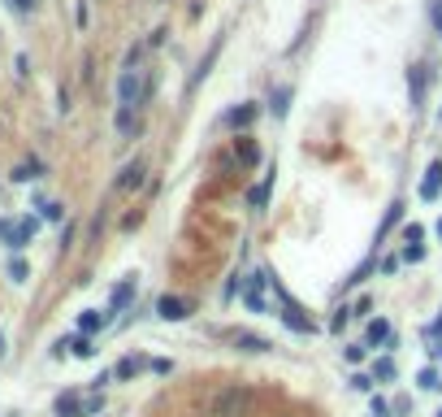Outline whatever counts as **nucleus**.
I'll use <instances>...</instances> for the list:
<instances>
[{
	"mask_svg": "<svg viewBox=\"0 0 442 417\" xmlns=\"http://www.w3.org/2000/svg\"><path fill=\"white\" fill-rule=\"evenodd\" d=\"M438 417H442V409H438Z\"/></svg>",
	"mask_w": 442,
	"mask_h": 417,
	"instance_id": "obj_37",
	"label": "nucleus"
},
{
	"mask_svg": "<svg viewBox=\"0 0 442 417\" xmlns=\"http://www.w3.org/2000/svg\"><path fill=\"white\" fill-rule=\"evenodd\" d=\"M421 235H425V231H421V227H416V222H412V227H407V231H403V244H421Z\"/></svg>",
	"mask_w": 442,
	"mask_h": 417,
	"instance_id": "obj_28",
	"label": "nucleus"
},
{
	"mask_svg": "<svg viewBox=\"0 0 442 417\" xmlns=\"http://www.w3.org/2000/svg\"><path fill=\"white\" fill-rule=\"evenodd\" d=\"M347 361H351V365H360V361H365V344H356V348H347Z\"/></svg>",
	"mask_w": 442,
	"mask_h": 417,
	"instance_id": "obj_30",
	"label": "nucleus"
},
{
	"mask_svg": "<svg viewBox=\"0 0 442 417\" xmlns=\"http://www.w3.org/2000/svg\"><path fill=\"white\" fill-rule=\"evenodd\" d=\"M438 118H442V114H438Z\"/></svg>",
	"mask_w": 442,
	"mask_h": 417,
	"instance_id": "obj_38",
	"label": "nucleus"
},
{
	"mask_svg": "<svg viewBox=\"0 0 442 417\" xmlns=\"http://www.w3.org/2000/svg\"><path fill=\"white\" fill-rule=\"evenodd\" d=\"M143 174H147V170H143V161H130V166L122 170L118 187H122V191H135V187H143Z\"/></svg>",
	"mask_w": 442,
	"mask_h": 417,
	"instance_id": "obj_10",
	"label": "nucleus"
},
{
	"mask_svg": "<svg viewBox=\"0 0 442 417\" xmlns=\"http://www.w3.org/2000/svg\"><path fill=\"white\" fill-rule=\"evenodd\" d=\"M416 382H421L425 391H442V378H438V370H421V378H416Z\"/></svg>",
	"mask_w": 442,
	"mask_h": 417,
	"instance_id": "obj_22",
	"label": "nucleus"
},
{
	"mask_svg": "<svg viewBox=\"0 0 442 417\" xmlns=\"http://www.w3.org/2000/svg\"><path fill=\"white\" fill-rule=\"evenodd\" d=\"M373 378L390 382V378H395V361H378V365H373Z\"/></svg>",
	"mask_w": 442,
	"mask_h": 417,
	"instance_id": "obj_25",
	"label": "nucleus"
},
{
	"mask_svg": "<svg viewBox=\"0 0 442 417\" xmlns=\"http://www.w3.org/2000/svg\"><path fill=\"white\" fill-rule=\"evenodd\" d=\"M9 9L13 13H30V9H35V0H9Z\"/></svg>",
	"mask_w": 442,
	"mask_h": 417,
	"instance_id": "obj_29",
	"label": "nucleus"
},
{
	"mask_svg": "<svg viewBox=\"0 0 442 417\" xmlns=\"http://www.w3.org/2000/svg\"><path fill=\"white\" fill-rule=\"evenodd\" d=\"M438 239H442V222H438Z\"/></svg>",
	"mask_w": 442,
	"mask_h": 417,
	"instance_id": "obj_35",
	"label": "nucleus"
},
{
	"mask_svg": "<svg viewBox=\"0 0 442 417\" xmlns=\"http://www.w3.org/2000/svg\"><path fill=\"white\" fill-rule=\"evenodd\" d=\"M100 409H104V396H91V400H87V417H91V413H100Z\"/></svg>",
	"mask_w": 442,
	"mask_h": 417,
	"instance_id": "obj_31",
	"label": "nucleus"
},
{
	"mask_svg": "<svg viewBox=\"0 0 442 417\" xmlns=\"http://www.w3.org/2000/svg\"><path fill=\"white\" fill-rule=\"evenodd\" d=\"M434 352H438V357H442V344H438V348H434Z\"/></svg>",
	"mask_w": 442,
	"mask_h": 417,
	"instance_id": "obj_34",
	"label": "nucleus"
},
{
	"mask_svg": "<svg viewBox=\"0 0 442 417\" xmlns=\"http://www.w3.org/2000/svg\"><path fill=\"white\" fill-rule=\"evenodd\" d=\"M35 208H39V213H44L48 222H61V204H57V200H39Z\"/></svg>",
	"mask_w": 442,
	"mask_h": 417,
	"instance_id": "obj_23",
	"label": "nucleus"
},
{
	"mask_svg": "<svg viewBox=\"0 0 442 417\" xmlns=\"http://www.w3.org/2000/svg\"><path fill=\"white\" fill-rule=\"evenodd\" d=\"M438 187H442V161H434L430 170H425V183H421V196H425V200H434V196H438Z\"/></svg>",
	"mask_w": 442,
	"mask_h": 417,
	"instance_id": "obj_11",
	"label": "nucleus"
},
{
	"mask_svg": "<svg viewBox=\"0 0 442 417\" xmlns=\"http://www.w3.org/2000/svg\"><path fill=\"white\" fill-rule=\"evenodd\" d=\"M130 296H135V278H126V283H118V287H113V313H118V309H126V304H130Z\"/></svg>",
	"mask_w": 442,
	"mask_h": 417,
	"instance_id": "obj_15",
	"label": "nucleus"
},
{
	"mask_svg": "<svg viewBox=\"0 0 442 417\" xmlns=\"http://www.w3.org/2000/svg\"><path fill=\"white\" fill-rule=\"evenodd\" d=\"M70 348H74V357H91V339H87V335H78V339H70Z\"/></svg>",
	"mask_w": 442,
	"mask_h": 417,
	"instance_id": "obj_26",
	"label": "nucleus"
},
{
	"mask_svg": "<svg viewBox=\"0 0 442 417\" xmlns=\"http://www.w3.org/2000/svg\"><path fill=\"white\" fill-rule=\"evenodd\" d=\"M243 409H248V391L230 387V391H221V396H217V405H212V417H243Z\"/></svg>",
	"mask_w": 442,
	"mask_h": 417,
	"instance_id": "obj_2",
	"label": "nucleus"
},
{
	"mask_svg": "<svg viewBox=\"0 0 442 417\" xmlns=\"http://www.w3.org/2000/svg\"><path fill=\"white\" fill-rule=\"evenodd\" d=\"M9 278L13 283H26V261H22V256H13V261H9Z\"/></svg>",
	"mask_w": 442,
	"mask_h": 417,
	"instance_id": "obj_24",
	"label": "nucleus"
},
{
	"mask_svg": "<svg viewBox=\"0 0 442 417\" xmlns=\"http://www.w3.org/2000/svg\"><path fill=\"white\" fill-rule=\"evenodd\" d=\"M269 105H273V118H286V109H291V87H277Z\"/></svg>",
	"mask_w": 442,
	"mask_h": 417,
	"instance_id": "obj_17",
	"label": "nucleus"
},
{
	"mask_svg": "<svg viewBox=\"0 0 442 417\" xmlns=\"http://www.w3.org/2000/svg\"><path fill=\"white\" fill-rule=\"evenodd\" d=\"M156 317H165V322H183V317H191V300H183V296H160V300H156Z\"/></svg>",
	"mask_w": 442,
	"mask_h": 417,
	"instance_id": "obj_3",
	"label": "nucleus"
},
{
	"mask_svg": "<svg viewBox=\"0 0 442 417\" xmlns=\"http://www.w3.org/2000/svg\"><path fill=\"white\" fill-rule=\"evenodd\" d=\"M438 30H442V18H438Z\"/></svg>",
	"mask_w": 442,
	"mask_h": 417,
	"instance_id": "obj_36",
	"label": "nucleus"
},
{
	"mask_svg": "<svg viewBox=\"0 0 442 417\" xmlns=\"http://www.w3.org/2000/svg\"><path fill=\"white\" fill-rule=\"evenodd\" d=\"M57 417H87V405L74 391H65V396H57Z\"/></svg>",
	"mask_w": 442,
	"mask_h": 417,
	"instance_id": "obj_7",
	"label": "nucleus"
},
{
	"mask_svg": "<svg viewBox=\"0 0 442 417\" xmlns=\"http://www.w3.org/2000/svg\"><path fill=\"white\" fill-rule=\"evenodd\" d=\"M273 296H277V304H282V322H286L295 335H313V322H308V317L300 313V304H295V300H291L277 283H273Z\"/></svg>",
	"mask_w": 442,
	"mask_h": 417,
	"instance_id": "obj_1",
	"label": "nucleus"
},
{
	"mask_svg": "<svg viewBox=\"0 0 442 417\" xmlns=\"http://www.w3.org/2000/svg\"><path fill=\"white\" fill-rule=\"evenodd\" d=\"M234 344H239L243 352H269V344L260 339V335H252V330H239V335H234Z\"/></svg>",
	"mask_w": 442,
	"mask_h": 417,
	"instance_id": "obj_14",
	"label": "nucleus"
},
{
	"mask_svg": "<svg viewBox=\"0 0 442 417\" xmlns=\"http://www.w3.org/2000/svg\"><path fill=\"white\" fill-rule=\"evenodd\" d=\"M407 87H412V109L425 100V87H430V74H425V66H412V74H407Z\"/></svg>",
	"mask_w": 442,
	"mask_h": 417,
	"instance_id": "obj_9",
	"label": "nucleus"
},
{
	"mask_svg": "<svg viewBox=\"0 0 442 417\" xmlns=\"http://www.w3.org/2000/svg\"><path fill=\"white\" fill-rule=\"evenodd\" d=\"M403 256H407V261H412V265H416V261H421V256H425V248H421V244H403Z\"/></svg>",
	"mask_w": 442,
	"mask_h": 417,
	"instance_id": "obj_27",
	"label": "nucleus"
},
{
	"mask_svg": "<svg viewBox=\"0 0 442 417\" xmlns=\"http://www.w3.org/2000/svg\"><path fill=\"white\" fill-rule=\"evenodd\" d=\"M269 187H273V179H265V183H260V187H252V208H265V200H269Z\"/></svg>",
	"mask_w": 442,
	"mask_h": 417,
	"instance_id": "obj_20",
	"label": "nucleus"
},
{
	"mask_svg": "<svg viewBox=\"0 0 442 417\" xmlns=\"http://www.w3.org/2000/svg\"><path fill=\"white\" fill-rule=\"evenodd\" d=\"M39 174H44L39 161H22L18 170H13V183H30V179H39Z\"/></svg>",
	"mask_w": 442,
	"mask_h": 417,
	"instance_id": "obj_16",
	"label": "nucleus"
},
{
	"mask_svg": "<svg viewBox=\"0 0 442 417\" xmlns=\"http://www.w3.org/2000/svg\"><path fill=\"white\" fill-rule=\"evenodd\" d=\"M265 283H273V278H265V274H252L248 283H243V304H248L252 313H265V296H260V287Z\"/></svg>",
	"mask_w": 442,
	"mask_h": 417,
	"instance_id": "obj_4",
	"label": "nucleus"
},
{
	"mask_svg": "<svg viewBox=\"0 0 442 417\" xmlns=\"http://www.w3.org/2000/svg\"><path fill=\"white\" fill-rule=\"evenodd\" d=\"M113 322V309L109 313H100V309H87L83 317H78V335H95V330H104Z\"/></svg>",
	"mask_w": 442,
	"mask_h": 417,
	"instance_id": "obj_6",
	"label": "nucleus"
},
{
	"mask_svg": "<svg viewBox=\"0 0 442 417\" xmlns=\"http://www.w3.org/2000/svg\"><path fill=\"white\" fill-rule=\"evenodd\" d=\"M239 161H243V166H256V161H260V152H256V143H252V139H243V143H239Z\"/></svg>",
	"mask_w": 442,
	"mask_h": 417,
	"instance_id": "obj_21",
	"label": "nucleus"
},
{
	"mask_svg": "<svg viewBox=\"0 0 442 417\" xmlns=\"http://www.w3.org/2000/svg\"><path fill=\"white\" fill-rule=\"evenodd\" d=\"M0 357H5V335H0Z\"/></svg>",
	"mask_w": 442,
	"mask_h": 417,
	"instance_id": "obj_32",
	"label": "nucleus"
},
{
	"mask_svg": "<svg viewBox=\"0 0 442 417\" xmlns=\"http://www.w3.org/2000/svg\"><path fill=\"white\" fill-rule=\"evenodd\" d=\"M30 235H35V218H22V222H18V231L9 227V235H5V244H9L13 252H22V248L30 244Z\"/></svg>",
	"mask_w": 442,
	"mask_h": 417,
	"instance_id": "obj_5",
	"label": "nucleus"
},
{
	"mask_svg": "<svg viewBox=\"0 0 442 417\" xmlns=\"http://www.w3.org/2000/svg\"><path fill=\"white\" fill-rule=\"evenodd\" d=\"M139 370H143V361H139V357H126V361H122V365H118V370H113V374H118V378H135Z\"/></svg>",
	"mask_w": 442,
	"mask_h": 417,
	"instance_id": "obj_19",
	"label": "nucleus"
},
{
	"mask_svg": "<svg viewBox=\"0 0 442 417\" xmlns=\"http://www.w3.org/2000/svg\"><path fill=\"white\" fill-rule=\"evenodd\" d=\"M217 57H221V39H217V44H212V48H208V57L200 61V70H195V74H191V87H200V83H204V78L212 74V61H217Z\"/></svg>",
	"mask_w": 442,
	"mask_h": 417,
	"instance_id": "obj_12",
	"label": "nucleus"
},
{
	"mask_svg": "<svg viewBox=\"0 0 442 417\" xmlns=\"http://www.w3.org/2000/svg\"><path fill=\"white\" fill-rule=\"evenodd\" d=\"M378 344H390V322H386V317L369 322V339H365V348H378Z\"/></svg>",
	"mask_w": 442,
	"mask_h": 417,
	"instance_id": "obj_13",
	"label": "nucleus"
},
{
	"mask_svg": "<svg viewBox=\"0 0 442 417\" xmlns=\"http://www.w3.org/2000/svg\"><path fill=\"white\" fill-rule=\"evenodd\" d=\"M118 135H135V122H139V105H118Z\"/></svg>",
	"mask_w": 442,
	"mask_h": 417,
	"instance_id": "obj_8",
	"label": "nucleus"
},
{
	"mask_svg": "<svg viewBox=\"0 0 442 417\" xmlns=\"http://www.w3.org/2000/svg\"><path fill=\"white\" fill-rule=\"evenodd\" d=\"M0 235H9V227H5V222H0Z\"/></svg>",
	"mask_w": 442,
	"mask_h": 417,
	"instance_id": "obj_33",
	"label": "nucleus"
},
{
	"mask_svg": "<svg viewBox=\"0 0 442 417\" xmlns=\"http://www.w3.org/2000/svg\"><path fill=\"white\" fill-rule=\"evenodd\" d=\"M252 118H256V109L243 105V109H234V114H225V126H252Z\"/></svg>",
	"mask_w": 442,
	"mask_h": 417,
	"instance_id": "obj_18",
	"label": "nucleus"
}]
</instances>
